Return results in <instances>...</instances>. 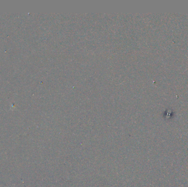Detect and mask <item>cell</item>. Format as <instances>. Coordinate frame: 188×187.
<instances>
[]
</instances>
